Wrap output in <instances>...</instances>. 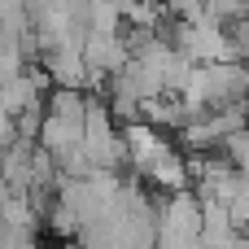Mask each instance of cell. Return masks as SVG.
Masks as SVG:
<instances>
[{
    "label": "cell",
    "mask_w": 249,
    "mask_h": 249,
    "mask_svg": "<svg viewBox=\"0 0 249 249\" xmlns=\"http://www.w3.org/2000/svg\"><path fill=\"white\" fill-rule=\"evenodd\" d=\"M0 109H4L13 123L26 118V114H44V79L31 74V70H22L18 79H9V83L0 88Z\"/></svg>",
    "instance_id": "obj_1"
}]
</instances>
